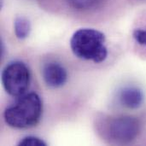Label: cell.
Returning a JSON list of instances; mask_svg holds the SVG:
<instances>
[{
	"instance_id": "1",
	"label": "cell",
	"mask_w": 146,
	"mask_h": 146,
	"mask_svg": "<svg viewBox=\"0 0 146 146\" xmlns=\"http://www.w3.org/2000/svg\"><path fill=\"white\" fill-rule=\"evenodd\" d=\"M43 105L39 96L35 92L24 94L15 104L8 107L3 117L5 122L14 128H28L40 120Z\"/></svg>"
},
{
	"instance_id": "2",
	"label": "cell",
	"mask_w": 146,
	"mask_h": 146,
	"mask_svg": "<svg viewBox=\"0 0 146 146\" xmlns=\"http://www.w3.org/2000/svg\"><path fill=\"white\" fill-rule=\"evenodd\" d=\"M70 47L77 57L96 63L105 61L108 56L105 36L95 29L82 28L76 31L71 38Z\"/></svg>"
},
{
	"instance_id": "3",
	"label": "cell",
	"mask_w": 146,
	"mask_h": 146,
	"mask_svg": "<svg viewBox=\"0 0 146 146\" xmlns=\"http://www.w3.org/2000/svg\"><path fill=\"white\" fill-rule=\"evenodd\" d=\"M140 130L139 121L131 116L112 117L104 123V136L111 142L127 144L136 139Z\"/></svg>"
},
{
	"instance_id": "4",
	"label": "cell",
	"mask_w": 146,
	"mask_h": 146,
	"mask_svg": "<svg viewBox=\"0 0 146 146\" xmlns=\"http://www.w3.org/2000/svg\"><path fill=\"white\" fill-rule=\"evenodd\" d=\"M2 83L8 94L12 97H21L29 87L30 71L22 62H11L3 70Z\"/></svg>"
},
{
	"instance_id": "5",
	"label": "cell",
	"mask_w": 146,
	"mask_h": 146,
	"mask_svg": "<svg viewBox=\"0 0 146 146\" xmlns=\"http://www.w3.org/2000/svg\"><path fill=\"white\" fill-rule=\"evenodd\" d=\"M43 78L49 87L59 88L67 82L68 74L61 64L57 62H49L44 66Z\"/></svg>"
},
{
	"instance_id": "6",
	"label": "cell",
	"mask_w": 146,
	"mask_h": 146,
	"mask_svg": "<svg viewBox=\"0 0 146 146\" xmlns=\"http://www.w3.org/2000/svg\"><path fill=\"white\" fill-rule=\"evenodd\" d=\"M121 104L128 109H138L144 102V94L136 87H126L120 93Z\"/></svg>"
},
{
	"instance_id": "7",
	"label": "cell",
	"mask_w": 146,
	"mask_h": 146,
	"mask_svg": "<svg viewBox=\"0 0 146 146\" xmlns=\"http://www.w3.org/2000/svg\"><path fill=\"white\" fill-rule=\"evenodd\" d=\"M15 34L20 39L26 38L30 33L31 26L27 19L24 17H17L14 23Z\"/></svg>"
},
{
	"instance_id": "8",
	"label": "cell",
	"mask_w": 146,
	"mask_h": 146,
	"mask_svg": "<svg viewBox=\"0 0 146 146\" xmlns=\"http://www.w3.org/2000/svg\"><path fill=\"white\" fill-rule=\"evenodd\" d=\"M74 8L78 9H89L96 6L100 0H67Z\"/></svg>"
},
{
	"instance_id": "9",
	"label": "cell",
	"mask_w": 146,
	"mask_h": 146,
	"mask_svg": "<svg viewBox=\"0 0 146 146\" xmlns=\"http://www.w3.org/2000/svg\"><path fill=\"white\" fill-rule=\"evenodd\" d=\"M18 145L21 146H44L46 145V143L39 138L34 136H28L21 139Z\"/></svg>"
},
{
	"instance_id": "10",
	"label": "cell",
	"mask_w": 146,
	"mask_h": 146,
	"mask_svg": "<svg viewBox=\"0 0 146 146\" xmlns=\"http://www.w3.org/2000/svg\"><path fill=\"white\" fill-rule=\"evenodd\" d=\"M133 38L139 44L146 46V30H135L133 32Z\"/></svg>"
}]
</instances>
